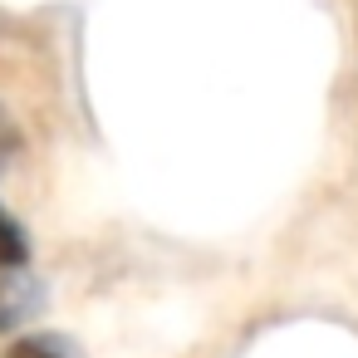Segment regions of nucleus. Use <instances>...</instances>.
I'll return each mask as SVG.
<instances>
[{"instance_id":"nucleus-1","label":"nucleus","mask_w":358,"mask_h":358,"mask_svg":"<svg viewBox=\"0 0 358 358\" xmlns=\"http://www.w3.org/2000/svg\"><path fill=\"white\" fill-rule=\"evenodd\" d=\"M45 309V285L25 270H0V334L30 324Z\"/></svg>"},{"instance_id":"nucleus-2","label":"nucleus","mask_w":358,"mask_h":358,"mask_svg":"<svg viewBox=\"0 0 358 358\" xmlns=\"http://www.w3.org/2000/svg\"><path fill=\"white\" fill-rule=\"evenodd\" d=\"M0 358H79L64 334H20L0 348Z\"/></svg>"},{"instance_id":"nucleus-3","label":"nucleus","mask_w":358,"mask_h":358,"mask_svg":"<svg viewBox=\"0 0 358 358\" xmlns=\"http://www.w3.org/2000/svg\"><path fill=\"white\" fill-rule=\"evenodd\" d=\"M25 265H30V236L6 206H0V270H25Z\"/></svg>"},{"instance_id":"nucleus-4","label":"nucleus","mask_w":358,"mask_h":358,"mask_svg":"<svg viewBox=\"0 0 358 358\" xmlns=\"http://www.w3.org/2000/svg\"><path fill=\"white\" fill-rule=\"evenodd\" d=\"M15 157H20V128H15L10 108L0 103V172H6V167H10Z\"/></svg>"}]
</instances>
